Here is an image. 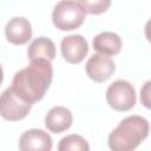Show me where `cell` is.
Segmentation results:
<instances>
[{
  "instance_id": "1",
  "label": "cell",
  "mask_w": 151,
  "mask_h": 151,
  "mask_svg": "<svg viewBox=\"0 0 151 151\" xmlns=\"http://www.w3.org/2000/svg\"><path fill=\"white\" fill-rule=\"evenodd\" d=\"M53 70L51 61L44 59L31 60L29 65L18 71L11 88L26 103L34 104L42 99L51 85Z\"/></svg>"
},
{
  "instance_id": "12",
  "label": "cell",
  "mask_w": 151,
  "mask_h": 151,
  "mask_svg": "<svg viewBox=\"0 0 151 151\" xmlns=\"http://www.w3.org/2000/svg\"><path fill=\"white\" fill-rule=\"evenodd\" d=\"M27 55L29 60L44 59L52 61L55 57V45L51 39L46 37H39L28 46Z\"/></svg>"
},
{
  "instance_id": "3",
  "label": "cell",
  "mask_w": 151,
  "mask_h": 151,
  "mask_svg": "<svg viewBox=\"0 0 151 151\" xmlns=\"http://www.w3.org/2000/svg\"><path fill=\"white\" fill-rule=\"evenodd\" d=\"M85 14V11L78 1L61 0L53 8L52 21L60 31H72L83 25Z\"/></svg>"
},
{
  "instance_id": "8",
  "label": "cell",
  "mask_w": 151,
  "mask_h": 151,
  "mask_svg": "<svg viewBox=\"0 0 151 151\" xmlns=\"http://www.w3.org/2000/svg\"><path fill=\"white\" fill-rule=\"evenodd\" d=\"M6 39L14 45H25L32 38L31 22L24 17L12 18L5 27Z\"/></svg>"
},
{
  "instance_id": "5",
  "label": "cell",
  "mask_w": 151,
  "mask_h": 151,
  "mask_svg": "<svg viewBox=\"0 0 151 151\" xmlns=\"http://www.w3.org/2000/svg\"><path fill=\"white\" fill-rule=\"evenodd\" d=\"M31 104L24 101L11 87L0 94V116L9 122L24 119L31 111Z\"/></svg>"
},
{
  "instance_id": "14",
  "label": "cell",
  "mask_w": 151,
  "mask_h": 151,
  "mask_svg": "<svg viewBox=\"0 0 151 151\" xmlns=\"http://www.w3.org/2000/svg\"><path fill=\"white\" fill-rule=\"evenodd\" d=\"M78 2L88 14H101L111 6V0H78Z\"/></svg>"
},
{
  "instance_id": "9",
  "label": "cell",
  "mask_w": 151,
  "mask_h": 151,
  "mask_svg": "<svg viewBox=\"0 0 151 151\" xmlns=\"http://www.w3.org/2000/svg\"><path fill=\"white\" fill-rule=\"evenodd\" d=\"M53 146L51 136L40 129H31L24 132L19 139V149L22 151H50Z\"/></svg>"
},
{
  "instance_id": "6",
  "label": "cell",
  "mask_w": 151,
  "mask_h": 151,
  "mask_svg": "<svg viewBox=\"0 0 151 151\" xmlns=\"http://www.w3.org/2000/svg\"><path fill=\"white\" fill-rule=\"evenodd\" d=\"M85 70L90 79L96 83H103L111 78V76L114 73L116 66L110 55L97 53L87 60Z\"/></svg>"
},
{
  "instance_id": "11",
  "label": "cell",
  "mask_w": 151,
  "mask_h": 151,
  "mask_svg": "<svg viewBox=\"0 0 151 151\" xmlns=\"http://www.w3.org/2000/svg\"><path fill=\"white\" fill-rule=\"evenodd\" d=\"M122 39L113 32H101L94 37L92 41L93 48L101 54L116 55L122 50Z\"/></svg>"
},
{
  "instance_id": "10",
  "label": "cell",
  "mask_w": 151,
  "mask_h": 151,
  "mask_svg": "<svg viewBox=\"0 0 151 151\" xmlns=\"http://www.w3.org/2000/svg\"><path fill=\"white\" fill-rule=\"evenodd\" d=\"M73 117L71 111L64 106L52 107L45 117V125L47 130L53 133H61L66 131L71 127Z\"/></svg>"
},
{
  "instance_id": "4",
  "label": "cell",
  "mask_w": 151,
  "mask_h": 151,
  "mask_svg": "<svg viewBox=\"0 0 151 151\" xmlns=\"http://www.w3.org/2000/svg\"><path fill=\"white\" fill-rule=\"evenodd\" d=\"M106 100L110 107L124 112L131 110L136 104V91L131 83L118 79L106 90Z\"/></svg>"
},
{
  "instance_id": "13",
  "label": "cell",
  "mask_w": 151,
  "mask_h": 151,
  "mask_svg": "<svg viewBox=\"0 0 151 151\" xmlns=\"http://www.w3.org/2000/svg\"><path fill=\"white\" fill-rule=\"evenodd\" d=\"M58 150L59 151H88L90 150V145L79 134H68L64 138H61V140L59 142L58 145Z\"/></svg>"
},
{
  "instance_id": "16",
  "label": "cell",
  "mask_w": 151,
  "mask_h": 151,
  "mask_svg": "<svg viewBox=\"0 0 151 151\" xmlns=\"http://www.w3.org/2000/svg\"><path fill=\"white\" fill-rule=\"evenodd\" d=\"M2 80H4V71H2V67H1V65H0V85H1Z\"/></svg>"
},
{
  "instance_id": "7",
  "label": "cell",
  "mask_w": 151,
  "mask_h": 151,
  "mask_svg": "<svg viewBox=\"0 0 151 151\" xmlns=\"http://www.w3.org/2000/svg\"><path fill=\"white\" fill-rule=\"evenodd\" d=\"M60 50L64 59L70 64H79L88 52V45L80 34H71L61 40Z\"/></svg>"
},
{
  "instance_id": "15",
  "label": "cell",
  "mask_w": 151,
  "mask_h": 151,
  "mask_svg": "<svg viewBox=\"0 0 151 151\" xmlns=\"http://www.w3.org/2000/svg\"><path fill=\"white\" fill-rule=\"evenodd\" d=\"M150 81H146L144 87L140 90V101L145 107H150Z\"/></svg>"
},
{
  "instance_id": "2",
  "label": "cell",
  "mask_w": 151,
  "mask_h": 151,
  "mask_svg": "<svg viewBox=\"0 0 151 151\" xmlns=\"http://www.w3.org/2000/svg\"><path fill=\"white\" fill-rule=\"evenodd\" d=\"M149 122L142 116H129L109 134L107 144L113 151L134 150L149 136Z\"/></svg>"
}]
</instances>
